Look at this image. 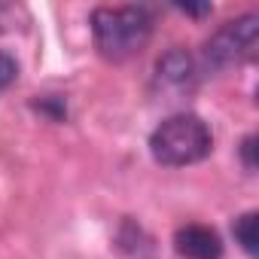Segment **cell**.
<instances>
[{"label": "cell", "mask_w": 259, "mask_h": 259, "mask_svg": "<svg viewBox=\"0 0 259 259\" xmlns=\"http://www.w3.org/2000/svg\"><path fill=\"white\" fill-rule=\"evenodd\" d=\"M232 232H235V241L241 244V250L253 259V256H256V250H259V217H256V210L241 213V217L235 220Z\"/></svg>", "instance_id": "8992f818"}, {"label": "cell", "mask_w": 259, "mask_h": 259, "mask_svg": "<svg viewBox=\"0 0 259 259\" xmlns=\"http://www.w3.org/2000/svg\"><path fill=\"white\" fill-rule=\"evenodd\" d=\"M153 34V16L144 7H98L92 13L95 49L107 61L135 58Z\"/></svg>", "instance_id": "6da1fadb"}, {"label": "cell", "mask_w": 259, "mask_h": 259, "mask_svg": "<svg viewBox=\"0 0 259 259\" xmlns=\"http://www.w3.org/2000/svg\"><path fill=\"white\" fill-rule=\"evenodd\" d=\"M213 135L195 113H174L150 135V153L165 168L198 165L210 156Z\"/></svg>", "instance_id": "7a4b0ae2"}, {"label": "cell", "mask_w": 259, "mask_h": 259, "mask_svg": "<svg viewBox=\"0 0 259 259\" xmlns=\"http://www.w3.org/2000/svg\"><path fill=\"white\" fill-rule=\"evenodd\" d=\"M241 156H244V165H247V171H253V168H256V138H253V135H250V138H244Z\"/></svg>", "instance_id": "ba28073f"}, {"label": "cell", "mask_w": 259, "mask_h": 259, "mask_svg": "<svg viewBox=\"0 0 259 259\" xmlns=\"http://www.w3.org/2000/svg\"><path fill=\"white\" fill-rule=\"evenodd\" d=\"M259 40V16L247 13L226 22L207 43H204V64L207 70H226L253 55Z\"/></svg>", "instance_id": "3957f363"}, {"label": "cell", "mask_w": 259, "mask_h": 259, "mask_svg": "<svg viewBox=\"0 0 259 259\" xmlns=\"http://www.w3.org/2000/svg\"><path fill=\"white\" fill-rule=\"evenodd\" d=\"M156 73H159V82H165L168 89H192V82H195V61L183 49H171V52H165L159 58Z\"/></svg>", "instance_id": "5b68a950"}, {"label": "cell", "mask_w": 259, "mask_h": 259, "mask_svg": "<svg viewBox=\"0 0 259 259\" xmlns=\"http://www.w3.org/2000/svg\"><path fill=\"white\" fill-rule=\"evenodd\" d=\"M16 76H19V64H16V58L7 55V52H0V92H7V89L16 82Z\"/></svg>", "instance_id": "52a82bcc"}, {"label": "cell", "mask_w": 259, "mask_h": 259, "mask_svg": "<svg viewBox=\"0 0 259 259\" xmlns=\"http://www.w3.org/2000/svg\"><path fill=\"white\" fill-rule=\"evenodd\" d=\"M174 247L183 259H223V241L210 226H183L174 235Z\"/></svg>", "instance_id": "277c9868"}]
</instances>
